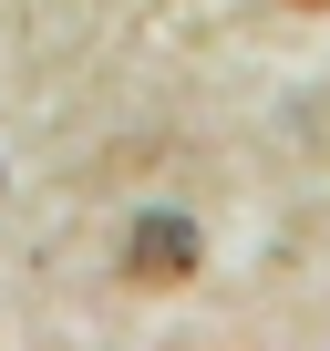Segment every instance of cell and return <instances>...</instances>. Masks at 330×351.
<instances>
[{"label":"cell","instance_id":"cell-1","mask_svg":"<svg viewBox=\"0 0 330 351\" xmlns=\"http://www.w3.org/2000/svg\"><path fill=\"white\" fill-rule=\"evenodd\" d=\"M124 269H134L144 289H176V279H196V217H176V207L134 217V238H124Z\"/></svg>","mask_w":330,"mask_h":351},{"label":"cell","instance_id":"cell-2","mask_svg":"<svg viewBox=\"0 0 330 351\" xmlns=\"http://www.w3.org/2000/svg\"><path fill=\"white\" fill-rule=\"evenodd\" d=\"M289 11H320V0H289Z\"/></svg>","mask_w":330,"mask_h":351}]
</instances>
